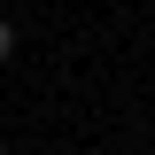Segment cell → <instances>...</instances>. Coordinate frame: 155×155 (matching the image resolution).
I'll return each mask as SVG.
<instances>
[{"mask_svg":"<svg viewBox=\"0 0 155 155\" xmlns=\"http://www.w3.org/2000/svg\"><path fill=\"white\" fill-rule=\"evenodd\" d=\"M8 54H16V23L0 16V62H8Z\"/></svg>","mask_w":155,"mask_h":155,"instance_id":"1","label":"cell"},{"mask_svg":"<svg viewBox=\"0 0 155 155\" xmlns=\"http://www.w3.org/2000/svg\"><path fill=\"white\" fill-rule=\"evenodd\" d=\"M0 155H8V140H0Z\"/></svg>","mask_w":155,"mask_h":155,"instance_id":"2","label":"cell"},{"mask_svg":"<svg viewBox=\"0 0 155 155\" xmlns=\"http://www.w3.org/2000/svg\"><path fill=\"white\" fill-rule=\"evenodd\" d=\"M147 62H155V54H147Z\"/></svg>","mask_w":155,"mask_h":155,"instance_id":"3","label":"cell"}]
</instances>
